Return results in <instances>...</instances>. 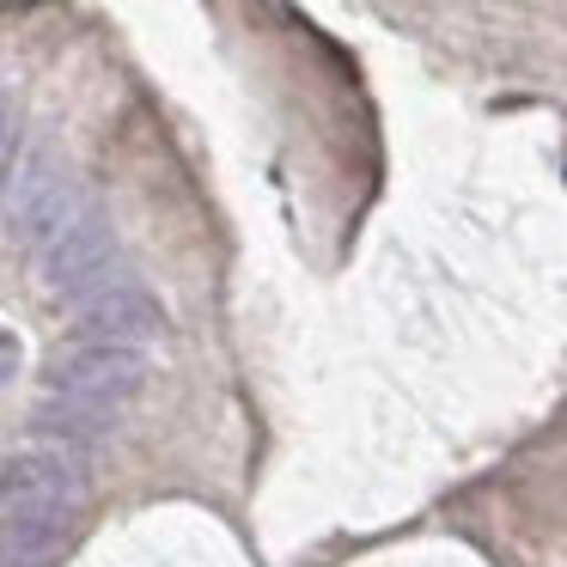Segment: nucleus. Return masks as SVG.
<instances>
[{
	"label": "nucleus",
	"instance_id": "39448f33",
	"mask_svg": "<svg viewBox=\"0 0 567 567\" xmlns=\"http://www.w3.org/2000/svg\"><path fill=\"white\" fill-rule=\"evenodd\" d=\"M74 464L62 452H13L0 470V518H50L74 513Z\"/></svg>",
	"mask_w": 567,
	"mask_h": 567
},
{
	"label": "nucleus",
	"instance_id": "423d86ee",
	"mask_svg": "<svg viewBox=\"0 0 567 567\" xmlns=\"http://www.w3.org/2000/svg\"><path fill=\"white\" fill-rule=\"evenodd\" d=\"M13 141H19V111L13 99H0V172L13 165Z\"/></svg>",
	"mask_w": 567,
	"mask_h": 567
},
{
	"label": "nucleus",
	"instance_id": "0eeeda50",
	"mask_svg": "<svg viewBox=\"0 0 567 567\" xmlns=\"http://www.w3.org/2000/svg\"><path fill=\"white\" fill-rule=\"evenodd\" d=\"M19 360H25V348H19V336L13 330H0V384L19 372Z\"/></svg>",
	"mask_w": 567,
	"mask_h": 567
},
{
	"label": "nucleus",
	"instance_id": "f257e3e1",
	"mask_svg": "<svg viewBox=\"0 0 567 567\" xmlns=\"http://www.w3.org/2000/svg\"><path fill=\"white\" fill-rule=\"evenodd\" d=\"M147 360L128 348H104V342H74L55 354L50 367V396H43V421L68 440H104L123 427L128 403L141 396Z\"/></svg>",
	"mask_w": 567,
	"mask_h": 567
},
{
	"label": "nucleus",
	"instance_id": "f03ea898",
	"mask_svg": "<svg viewBox=\"0 0 567 567\" xmlns=\"http://www.w3.org/2000/svg\"><path fill=\"white\" fill-rule=\"evenodd\" d=\"M80 184H74V172H68L62 159H55L50 147H38L25 159V172H19V184H13V220H19V238L25 245H38V250H50L55 238L68 233V226L80 220Z\"/></svg>",
	"mask_w": 567,
	"mask_h": 567
},
{
	"label": "nucleus",
	"instance_id": "7ed1b4c3",
	"mask_svg": "<svg viewBox=\"0 0 567 567\" xmlns=\"http://www.w3.org/2000/svg\"><path fill=\"white\" fill-rule=\"evenodd\" d=\"M111 262H116V233H111L104 214L86 208L50 250H43V287H50L55 299H86V293H99Z\"/></svg>",
	"mask_w": 567,
	"mask_h": 567
},
{
	"label": "nucleus",
	"instance_id": "20e7f679",
	"mask_svg": "<svg viewBox=\"0 0 567 567\" xmlns=\"http://www.w3.org/2000/svg\"><path fill=\"white\" fill-rule=\"evenodd\" d=\"M165 336V311L147 287H99L80 299V342H104V348H128L141 354L147 342Z\"/></svg>",
	"mask_w": 567,
	"mask_h": 567
}]
</instances>
